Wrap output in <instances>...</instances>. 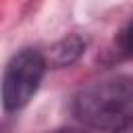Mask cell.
I'll return each instance as SVG.
<instances>
[{
	"label": "cell",
	"mask_w": 133,
	"mask_h": 133,
	"mask_svg": "<svg viewBox=\"0 0 133 133\" xmlns=\"http://www.w3.org/2000/svg\"><path fill=\"white\" fill-rule=\"evenodd\" d=\"M46 73V60L37 50H23L10 58L2 77V104L6 110L23 108L37 91Z\"/></svg>",
	"instance_id": "7a4b0ae2"
},
{
	"label": "cell",
	"mask_w": 133,
	"mask_h": 133,
	"mask_svg": "<svg viewBox=\"0 0 133 133\" xmlns=\"http://www.w3.org/2000/svg\"><path fill=\"white\" fill-rule=\"evenodd\" d=\"M123 46H125V50L133 56V21L129 23V27L125 29V35H123Z\"/></svg>",
	"instance_id": "3957f363"
},
{
	"label": "cell",
	"mask_w": 133,
	"mask_h": 133,
	"mask_svg": "<svg viewBox=\"0 0 133 133\" xmlns=\"http://www.w3.org/2000/svg\"><path fill=\"white\" fill-rule=\"evenodd\" d=\"M75 116L100 133H121L133 125V77L114 75L83 87L73 104Z\"/></svg>",
	"instance_id": "6da1fadb"
}]
</instances>
